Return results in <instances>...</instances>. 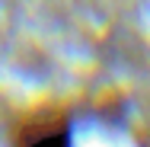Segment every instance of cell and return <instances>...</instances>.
<instances>
[{
	"mask_svg": "<svg viewBox=\"0 0 150 147\" xmlns=\"http://www.w3.org/2000/svg\"><path fill=\"white\" fill-rule=\"evenodd\" d=\"M13 147H70V118L61 106H38L13 125Z\"/></svg>",
	"mask_w": 150,
	"mask_h": 147,
	"instance_id": "cell-1",
	"label": "cell"
}]
</instances>
